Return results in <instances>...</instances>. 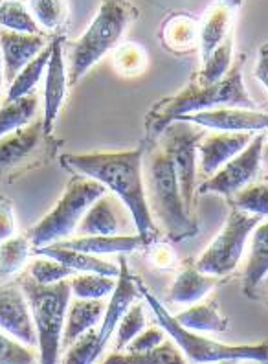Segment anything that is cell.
Listing matches in <instances>:
<instances>
[{"label": "cell", "instance_id": "cell-1", "mask_svg": "<svg viewBox=\"0 0 268 364\" xmlns=\"http://www.w3.org/2000/svg\"><path fill=\"white\" fill-rule=\"evenodd\" d=\"M143 146L129 151L86 153V155H65L61 164L72 173L94 178L112 191L125 205L133 218L134 227L145 247L157 240V227L152 223L151 210L143 184Z\"/></svg>", "mask_w": 268, "mask_h": 364}, {"label": "cell", "instance_id": "cell-2", "mask_svg": "<svg viewBox=\"0 0 268 364\" xmlns=\"http://www.w3.org/2000/svg\"><path fill=\"white\" fill-rule=\"evenodd\" d=\"M242 67H245V55L237 59L232 70L217 83L208 85L197 80L174 96L158 102L145 116L147 136L151 140H158L167 125L179 122L182 116L193 114V112L224 109V107L255 109V102L245 87Z\"/></svg>", "mask_w": 268, "mask_h": 364}, {"label": "cell", "instance_id": "cell-3", "mask_svg": "<svg viewBox=\"0 0 268 364\" xmlns=\"http://www.w3.org/2000/svg\"><path fill=\"white\" fill-rule=\"evenodd\" d=\"M143 184L151 215L160 221L171 241H184L199 234V225L186 208L173 162L160 146L143 159Z\"/></svg>", "mask_w": 268, "mask_h": 364}, {"label": "cell", "instance_id": "cell-4", "mask_svg": "<svg viewBox=\"0 0 268 364\" xmlns=\"http://www.w3.org/2000/svg\"><path fill=\"white\" fill-rule=\"evenodd\" d=\"M138 287L143 300L151 307L157 322L177 342V346L182 350L189 364H215L224 363V360L268 364V341L259 342V344H224V342L189 331L177 322V318L167 311L166 306L152 294L151 289L142 280H138Z\"/></svg>", "mask_w": 268, "mask_h": 364}, {"label": "cell", "instance_id": "cell-5", "mask_svg": "<svg viewBox=\"0 0 268 364\" xmlns=\"http://www.w3.org/2000/svg\"><path fill=\"white\" fill-rule=\"evenodd\" d=\"M18 285L32 307L33 322L39 337V346H37L39 364H59L68 307H70V280L54 285H40L32 276L26 274L18 280Z\"/></svg>", "mask_w": 268, "mask_h": 364}, {"label": "cell", "instance_id": "cell-6", "mask_svg": "<svg viewBox=\"0 0 268 364\" xmlns=\"http://www.w3.org/2000/svg\"><path fill=\"white\" fill-rule=\"evenodd\" d=\"M136 14L138 9L129 2H101L96 18L70 50V85H76L90 70V67H94L103 55H107V52L120 43Z\"/></svg>", "mask_w": 268, "mask_h": 364}, {"label": "cell", "instance_id": "cell-7", "mask_svg": "<svg viewBox=\"0 0 268 364\" xmlns=\"http://www.w3.org/2000/svg\"><path fill=\"white\" fill-rule=\"evenodd\" d=\"M105 193H108V190L101 182L83 177V175H74L68 181L65 193L57 200L54 210L46 213L45 218L28 232V237L33 247L43 249V247L67 241L74 232H77L79 223L92 208V205Z\"/></svg>", "mask_w": 268, "mask_h": 364}, {"label": "cell", "instance_id": "cell-8", "mask_svg": "<svg viewBox=\"0 0 268 364\" xmlns=\"http://www.w3.org/2000/svg\"><path fill=\"white\" fill-rule=\"evenodd\" d=\"M261 219L263 218L259 215H250L230 206L224 227L220 228L217 237L208 245V249L201 254V258L195 262L199 271L217 276V278L232 274L241 262L246 241L252 232L259 227Z\"/></svg>", "mask_w": 268, "mask_h": 364}, {"label": "cell", "instance_id": "cell-9", "mask_svg": "<svg viewBox=\"0 0 268 364\" xmlns=\"http://www.w3.org/2000/svg\"><path fill=\"white\" fill-rule=\"evenodd\" d=\"M206 138V133L202 127L189 122H173L167 125L166 131L158 138V146L167 153V156L173 162V168L177 171V177L180 182L184 203L186 208L191 212L193 199L197 188V155L199 146Z\"/></svg>", "mask_w": 268, "mask_h": 364}, {"label": "cell", "instance_id": "cell-10", "mask_svg": "<svg viewBox=\"0 0 268 364\" xmlns=\"http://www.w3.org/2000/svg\"><path fill=\"white\" fill-rule=\"evenodd\" d=\"M267 138V133L255 134L254 140H252L250 146L246 147L245 151L239 153L226 166H223L213 177L201 182V186L197 190L199 193H202V196H206V193H217V196H223L230 200L239 191L245 190L246 186H250L261 171Z\"/></svg>", "mask_w": 268, "mask_h": 364}, {"label": "cell", "instance_id": "cell-11", "mask_svg": "<svg viewBox=\"0 0 268 364\" xmlns=\"http://www.w3.org/2000/svg\"><path fill=\"white\" fill-rule=\"evenodd\" d=\"M182 122L195 124L202 129H211L217 133H252L259 134L268 131V114L257 109H211V111L193 112L180 118Z\"/></svg>", "mask_w": 268, "mask_h": 364}, {"label": "cell", "instance_id": "cell-12", "mask_svg": "<svg viewBox=\"0 0 268 364\" xmlns=\"http://www.w3.org/2000/svg\"><path fill=\"white\" fill-rule=\"evenodd\" d=\"M0 328L2 333L17 338L30 348L39 346L32 307L18 284L2 285L0 293Z\"/></svg>", "mask_w": 268, "mask_h": 364}, {"label": "cell", "instance_id": "cell-13", "mask_svg": "<svg viewBox=\"0 0 268 364\" xmlns=\"http://www.w3.org/2000/svg\"><path fill=\"white\" fill-rule=\"evenodd\" d=\"M63 36L55 37L52 45V59H50L48 70L45 80V111H43V127L45 134L52 133L59 111L63 107L68 90V72L65 68V52H63Z\"/></svg>", "mask_w": 268, "mask_h": 364}, {"label": "cell", "instance_id": "cell-14", "mask_svg": "<svg viewBox=\"0 0 268 364\" xmlns=\"http://www.w3.org/2000/svg\"><path fill=\"white\" fill-rule=\"evenodd\" d=\"M254 136L252 133H213L206 136L199 146V171L202 177H213L223 166L245 151Z\"/></svg>", "mask_w": 268, "mask_h": 364}, {"label": "cell", "instance_id": "cell-15", "mask_svg": "<svg viewBox=\"0 0 268 364\" xmlns=\"http://www.w3.org/2000/svg\"><path fill=\"white\" fill-rule=\"evenodd\" d=\"M45 36H24L15 31L2 30L0 46H2V63H4V80L11 85L21 72L48 48Z\"/></svg>", "mask_w": 268, "mask_h": 364}, {"label": "cell", "instance_id": "cell-16", "mask_svg": "<svg viewBox=\"0 0 268 364\" xmlns=\"http://www.w3.org/2000/svg\"><path fill=\"white\" fill-rule=\"evenodd\" d=\"M120 269L121 271L120 276H118V285L114 289V293L111 294V300L107 304V311H105V316H103L101 326L98 328L99 342H101L103 348L107 346V342L111 341V337L114 335L118 326H120L121 318L127 315L130 306L142 296L138 280L133 278V274L129 272V267H127L125 259H121Z\"/></svg>", "mask_w": 268, "mask_h": 364}, {"label": "cell", "instance_id": "cell-17", "mask_svg": "<svg viewBox=\"0 0 268 364\" xmlns=\"http://www.w3.org/2000/svg\"><path fill=\"white\" fill-rule=\"evenodd\" d=\"M123 203L114 193H105L86 212L77 227V237L85 235H123L121 230L127 227V215Z\"/></svg>", "mask_w": 268, "mask_h": 364}, {"label": "cell", "instance_id": "cell-18", "mask_svg": "<svg viewBox=\"0 0 268 364\" xmlns=\"http://www.w3.org/2000/svg\"><path fill=\"white\" fill-rule=\"evenodd\" d=\"M237 4L232 2H217L208 9L201 23V58L202 63L210 59L211 53L223 45L224 41L232 37L233 15Z\"/></svg>", "mask_w": 268, "mask_h": 364}, {"label": "cell", "instance_id": "cell-19", "mask_svg": "<svg viewBox=\"0 0 268 364\" xmlns=\"http://www.w3.org/2000/svg\"><path fill=\"white\" fill-rule=\"evenodd\" d=\"M217 284H219L217 276L206 274L199 271L197 265L189 263L174 278L169 294H167V302L177 304V306H193V304L202 302V298L213 291Z\"/></svg>", "mask_w": 268, "mask_h": 364}, {"label": "cell", "instance_id": "cell-20", "mask_svg": "<svg viewBox=\"0 0 268 364\" xmlns=\"http://www.w3.org/2000/svg\"><path fill=\"white\" fill-rule=\"evenodd\" d=\"M37 254L55 259V262H61L63 265H67L68 269L76 272V274H101L118 278L121 271L116 263L107 262V259L94 256V254L65 249V247H59V245H50V247L37 249Z\"/></svg>", "mask_w": 268, "mask_h": 364}, {"label": "cell", "instance_id": "cell-21", "mask_svg": "<svg viewBox=\"0 0 268 364\" xmlns=\"http://www.w3.org/2000/svg\"><path fill=\"white\" fill-rule=\"evenodd\" d=\"M105 311H107V304L103 300H81V298H76L74 302H70L63 335L65 350L70 348L79 337L101 326Z\"/></svg>", "mask_w": 268, "mask_h": 364}, {"label": "cell", "instance_id": "cell-22", "mask_svg": "<svg viewBox=\"0 0 268 364\" xmlns=\"http://www.w3.org/2000/svg\"><path fill=\"white\" fill-rule=\"evenodd\" d=\"M162 45L173 53H188L201 46V23L188 14H173L160 31Z\"/></svg>", "mask_w": 268, "mask_h": 364}, {"label": "cell", "instance_id": "cell-23", "mask_svg": "<svg viewBox=\"0 0 268 364\" xmlns=\"http://www.w3.org/2000/svg\"><path fill=\"white\" fill-rule=\"evenodd\" d=\"M268 278V221L261 223L252 232L250 254L246 259L242 284L248 296H255V291L264 284Z\"/></svg>", "mask_w": 268, "mask_h": 364}, {"label": "cell", "instance_id": "cell-24", "mask_svg": "<svg viewBox=\"0 0 268 364\" xmlns=\"http://www.w3.org/2000/svg\"><path fill=\"white\" fill-rule=\"evenodd\" d=\"M55 245L65 247V249L79 250V252L94 254V256H101V254H127L145 247V243H143V240L138 234L85 235V237H72V240L61 241V243Z\"/></svg>", "mask_w": 268, "mask_h": 364}, {"label": "cell", "instance_id": "cell-25", "mask_svg": "<svg viewBox=\"0 0 268 364\" xmlns=\"http://www.w3.org/2000/svg\"><path fill=\"white\" fill-rule=\"evenodd\" d=\"M174 318L182 328L195 333H224L230 328L228 318L220 313L213 300L193 304L182 313L174 315Z\"/></svg>", "mask_w": 268, "mask_h": 364}, {"label": "cell", "instance_id": "cell-26", "mask_svg": "<svg viewBox=\"0 0 268 364\" xmlns=\"http://www.w3.org/2000/svg\"><path fill=\"white\" fill-rule=\"evenodd\" d=\"M45 134L43 120L30 124L28 127L15 131V133L2 136V146H0V159H2V169H9L17 162L28 156L40 142V136Z\"/></svg>", "mask_w": 268, "mask_h": 364}, {"label": "cell", "instance_id": "cell-27", "mask_svg": "<svg viewBox=\"0 0 268 364\" xmlns=\"http://www.w3.org/2000/svg\"><path fill=\"white\" fill-rule=\"evenodd\" d=\"M101 364H188V359L177 346V342L169 337L157 350L145 351V353L114 351Z\"/></svg>", "mask_w": 268, "mask_h": 364}, {"label": "cell", "instance_id": "cell-28", "mask_svg": "<svg viewBox=\"0 0 268 364\" xmlns=\"http://www.w3.org/2000/svg\"><path fill=\"white\" fill-rule=\"evenodd\" d=\"M39 109V100L37 94H30L26 98L15 100V102H6L0 112V133L2 136L15 133L32 124L33 116Z\"/></svg>", "mask_w": 268, "mask_h": 364}, {"label": "cell", "instance_id": "cell-29", "mask_svg": "<svg viewBox=\"0 0 268 364\" xmlns=\"http://www.w3.org/2000/svg\"><path fill=\"white\" fill-rule=\"evenodd\" d=\"M50 59H52V45L43 53H39L26 68L17 76V80L9 85L8 94H6V102H15V100L26 98L30 94H35L37 85H39L40 77L48 70Z\"/></svg>", "mask_w": 268, "mask_h": 364}, {"label": "cell", "instance_id": "cell-30", "mask_svg": "<svg viewBox=\"0 0 268 364\" xmlns=\"http://www.w3.org/2000/svg\"><path fill=\"white\" fill-rule=\"evenodd\" d=\"M0 24L2 30L24 33V36H43L37 18L24 2H2L0 4Z\"/></svg>", "mask_w": 268, "mask_h": 364}, {"label": "cell", "instance_id": "cell-31", "mask_svg": "<svg viewBox=\"0 0 268 364\" xmlns=\"http://www.w3.org/2000/svg\"><path fill=\"white\" fill-rule=\"evenodd\" d=\"M118 278L101 274H76L70 278L72 294L81 300H103L114 293Z\"/></svg>", "mask_w": 268, "mask_h": 364}, {"label": "cell", "instance_id": "cell-32", "mask_svg": "<svg viewBox=\"0 0 268 364\" xmlns=\"http://www.w3.org/2000/svg\"><path fill=\"white\" fill-rule=\"evenodd\" d=\"M230 206L250 215L268 218V182H252L230 199Z\"/></svg>", "mask_w": 268, "mask_h": 364}, {"label": "cell", "instance_id": "cell-33", "mask_svg": "<svg viewBox=\"0 0 268 364\" xmlns=\"http://www.w3.org/2000/svg\"><path fill=\"white\" fill-rule=\"evenodd\" d=\"M232 59H233V41L232 37H228V39L224 41L223 45L219 46V48L211 53L208 61L202 63V70L197 76V80L208 85L217 83V81L223 80V77L232 70L233 67Z\"/></svg>", "mask_w": 268, "mask_h": 364}, {"label": "cell", "instance_id": "cell-34", "mask_svg": "<svg viewBox=\"0 0 268 364\" xmlns=\"http://www.w3.org/2000/svg\"><path fill=\"white\" fill-rule=\"evenodd\" d=\"M32 241L28 235H13L8 241H2V276L17 274L28 262Z\"/></svg>", "mask_w": 268, "mask_h": 364}, {"label": "cell", "instance_id": "cell-35", "mask_svg": "<svg viewBox=\"0 0 268 364\" xmlns=\"http://www.w3.org/2000/svg\"><path fill=\"white\" fill-rule=\"evenodd\" d=\"M105 348L99 342V331L92 329L77 338L70 348H67L61 364H94Z\"/></svg>", "mask_w": 268, "mask_h": 364}, {"label": "cell", "instance_id": "cell-36", "mask_svg": "<svg viewBox=\"0 0 268 364\" xmlns=\"http://www.w3.org/2000/svg\"><path fill=\"white\" fill-rule=\"evenodd\" d=\"M28 8L37 18L39 26L48 31L63 26L68 14V4L61 0H33L28 2Z\"/></svg>", "mask_w": 268, "mask_h": 364}, {"label": "cell", "instance_id": "cell-37", "mask_svg": "<svg viewBox=\"0 0 268 364\" xmlns=\"http://www.w3.org/2000/svg\"><path fill=\"white\" fill-rule=\"evenodd\" d=\"M147 67V53L140 45L125 43L114 53V68L121 76H138Z\"/></svg>", "mask_w": 268, "mask_h": 364}, {"label": "cell", "instance_id": "cell-38", "mask_svg": "<svg viewBox=\"0 0 268 364\" xmlns=\"http://www.w3.org/2000/svg\"><path fill=\"white\" fill-rule=\"evenodd\" d=\"M145 320L143 304H133L116 329V351H125L130 342L145 329Z\"/></svg>", "mask_w": 268, "mask_h": 364}, {"label": "cell", "instance_id": "cell-39", "mask_svg": "<svg viewBox=\"0 0 268 364\" xmlns=\"http://www.w3.org/2000/svg\"><path fill=\"white\" fill-rule=\"evenodd\" d=\"M30 276L40 285H54L59 282L70 280L72 276H76V272L61 262L43 256L30 265Z\"/></svg>", "mask_w": 268, "mask_h": 364}, {"label": "cell", "instance_id": "cell-40", "mask_svg": "<svg viewBox=\"0 0 268 364\" xmlns=\"http://www.w3.org/2000/svg\"><path fill=\"white\" fill-rule=\"evenodd\" d=\"M0 364H37L33 348L2 333L0 337Z\"/></svg>", "mask_w": 268, "mask_h": 364}, {"label": "cell", "instance_id": "cell-41", "mask_svg": "<svg viewBox=\"0 0 268 364\" xmlns=\"http://www.w3.org/2000/svg\"><path fill=\"white\" fill-rule=\"evenodd\" d=\"M167 337L169 335H167V331L160 324L149 326L130 342L129 346L125 348V351L127 353H145V351L157 350L158 346H162L167 341Z\"/></svg>", "mask_w": 268, "mask_h": 364}, {"label": "cell", "instance_id": "cell-42", "mask_svg": "<svg viewBox=\"0 0 268 364\" xmlns=\"http://www.w3.org/2000/svg\"><path fill=\"white\" fill-rule=\"evenodd\" d=\"M2 241H8L9 237H13L15 232V218H13V206H11V200L2 199Z\"/></svg>", "mask_w": 268, "mask_h": 364}, {"label": "cell", "instance_id": "cell-43", "mask_svg": "<svg viewBox=\"0 0 268 364\" xmlns=\"http://www.w3.org/2000/svg\"><path fill=\"white\" fill-rule=\"evenodd\" d=\"M255 77L261 81L264 89L268 90V55L259 52V59H257V65H255Z\"/></svg>", "mask_w": 268, "mask_h": 364}, {"label": "cell", "instance_id": "cell-44", "mask_svg": "<svg viewBox=\"0 0 268 364\" xmlns=\"http://www.w3.org/2000/svg\"><path fill=\"white\" fill-rule=\"evenodd\" d=\"M215 364H241L239 360H224V363H215Z\"/></svg>", "mask_w": 268, "mask_h": 364}, {"label": "cell", "instance_id": "cell-45", "mask_svg": "<svg viewBox=\"0 0 268 364\" xmlns=\"http://www.w3.org/2000/svg\"><path fill=\"white\" fill-rule=\"evenodd\" d=\"M261 53H264V55H268V45H264V46H261V50H259Z\"/></svg>", "mask_w": 268, "mask_h": 364}, {"label": "cell", "instance_id": "cell-46", "mask_svg": "<svg viewBox=\"0 0 268 364\" xmlns=\"http://www.w3.org/2000/svg\"><path fill=\"white\" fill-rule=\"evenodd\" d=\"M264 293H267V296H268V284H267V287H264Z\"/></svg>", "mask_w": 268, "mask_h": 364}]
</instances>
